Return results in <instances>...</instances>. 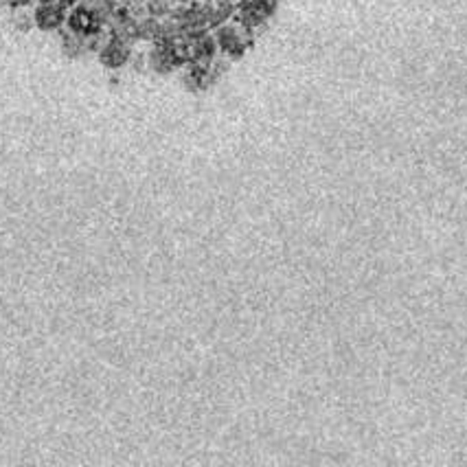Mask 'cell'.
<instances>
[{
  "label": "cell",
  "instance_id": "obj_1",
  "mask_svg": "<svg viewBox=\"0 0 467 467\" xmlns=\"http://www.w3.org/2000/svg\"><path fill=\"white\" fill-rule=\"evenodd\" d=\"M123 3L136 11H165V9H191L200 7L209 0H123Z\"/></svg>",
  "mask_w": 467,
  "mask_h": 467
}]
</instances>
